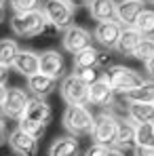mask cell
<instances>
[{
  "label": "cell",
  "instance_id": "9c48e42d",
  "mask_svg": "<svg viewBox=\"0 0 154 156\" xmlns=\"http://www.w3.org/2000/svg\"><path fill=\"white\" fill-rule=\"evenodd\" d=\"M61 47H63V51L72 53V55L80 53L87 47H93L91 44V32L84 30V27H80V26H70L68 30H63Z\"/></svg>",
  "mask_w": 154,
  "mask_h": 156
},
{
  "label": "cell",
  "instance_id": "7402d4cb",
  "mask_svg": "<svg viewBox=\"0 0 154 156\" xmlns=\"http://www.w3.org/2000/svg\"><path fill=\"white\" fill-rule=\"evenodd\" d=\"M127 116L135 125L141 122H154V104H129Z\"/></svg>",
  "mask_w": 154,
  "mask_h": 156
},
{
  "label": "cell",
  "instance_id": "8d00e7d4",
  "mask_svg": "<svg viewBox=\"0 0 154 156\" xmlns=\"http://www.w3.org/2000/svg\"><path fill=\"white\" fill-rule=\"evenodd\" d=\"M74 9H78V6H82V4H89V0H68Z\"/></svg>",
  "mask_w": 154,
  "mask_h": 156
},
{
  "label": "cell",
  "instance_id": "e575fe53",
  "mask_svg": "<svg viewBox=\"0 0 154 156\" xmlns=\"http://www.w3.org/2000/svg\"><path fill=\"white\" fill-rule=\"evenodd\" d=\"M6 80H9V66L0 63V84H6Z\"/></svg>",
  "mask_w": 154,
  "mask_h": 156
},
{
  "label": "cell",
  "instance_id": "f1b7e54d",
  "mask_svg": "<svg viewBox=\"0 0 154 156\" xmlns=\"http://www.w3.org/2000/svg\"><path fill=\"white\" fill-rule=\"evenodd\" d=\"M19 125V129H23L26 133H30L32 137H36V139H40L42 135H45V131H47V127L45 125H38V122H32V120H27V118H19L17 120Z\"/></svg>",
  "mask_w": 154,
  "mask_h": 156
},
{
  "label": "cell",
  "instance_id": "f35d334b",
  "mask_svg": "<svg viewBox=\"0 0 154 156\" xmlns=\"http://www.w3.org/2000/svg\"><path fill=\"white\" fill-rule=\"evenodd\" d=\"M4 17H6V13H4V6H0V23L4 21Z\"/></svg>",
  "mask_w": 154,
  "mask_h": 156
},
{
  "label": "cell",
  "instance_id": "4fadbf2b",
  "mask_svg": "<svg viewBox=\"0 0 154 156\" xmlns=\"http://www.w3.org/2000/svg\"><path fill=\"white\" fill-rule=\"evenodd\" d=\"M40 72L49 74L53 78H61L66 72V59L57 49H49V51L40 53Z\"/></svg>",
  "mask_w": 154,
  "mask_h": 156
},
{
  "label": "cell",
  "instance_id": "d4e9b609",
  "mask_svg": "<svg viewBox=\"0 0 154 156\" xmlns=\"http://www.w3.org/2000/svg\"><path fill=\"white\" fill-rule=\"evenodd\" d=\"M133 27H135L141 36L154 38V9H146V11L137 17V21H135Z\"/></svg>",
  "mask_w": 154,
  "mask_h": 156
},
{
  "label": "cell",
  "instance_id": "e0dca14e",
  "mask_svg": "<svg viewBox=\"0 0 154 156\" xmlns=\"http://www.w3.org/2000/svg\"><path fill=\"white\" fill-rule=\"evenodd\" d=\"M89 15L99 23V21H116V0H89Z\"/></svg>",
  "mask_w": 154,
  "mask_h": 156
},
{
  "label": "cell",
  "instance_id": "60d3db41",
  "mask_svg": "<svg viewBox=\"0 0 154 156\" xmlns=\"http://www.w3.org/2000/svg\"><path fill=\"white\" fill-rule=\"evenodd\" d=\"M150 2H152V4H154V0H150Z\"/></svg>",
  "mask_w": 154,
  "mask_h": 156
},
{
  "label": "cell",
  "instance_id": "d6a6232c",
  "mask_svg": "<svg viewBox=\"0 0 154 156\" xmlns=\"http://www.w3.org/2000/svg\"><path fill=\"white\" fill-rule=\"evenodd\" d=\"M133 156H154V148H135Z\"/></svg>",
  "mask_w": 154,
  "mask_h": 156
},
{
  "label": "cell",
  "instance_id": "74e56055",
  "mask_svg": "<svg viewBox=\"0 0 154 156\" xmlns=\"http://www.w3.org/2000/svg\"><path fill=\"white\" fill-rule=\"evenodd\" d=\"M4 97H6V87L0 84V105H2V101H4Z\"/></svg>",
  "mask_w": 154,
  "mask_h": 156
},
{
  "label": "cell",
  "instance_id": "277c9868",
  "mask_svg": "<svg viewBox=\"0 0 154 156\" xmlns=\"http://www.w3.org/2000/svg\"><path fill=\"white\" fill-rule=\"evenodd\" d=\"M42 13H45V17L53 30H68L70 26H74L76 9L68 0H45Z\"/></svg>",
  "mask_w": 154,
  "mask_h": 156
},
{
  "label": "cell",
  "instance_id": "ba28073f",
  "mask_svg": "<svg viewBox=\"0 0 154 156\" xmlns=\"http://www.w3.org/2000/svg\"><path fill=\"white\" fill-rule=\"evenodd\" d=\"M120 34H123V26L118 21H99L95 30H93V38L95 42L103 47L106 51H112L118 47V40H120Z\"/></svg>",
  "mask_w": 154,
  "mask_h": 156
},
{
  "label": "cell",
  "instance_id": "5bb4252c",
  "mask_svg": "<svg viewBox=\"0 0 154 156\" xmlns=\"http://www.w3.org/2000/svg\"><path fill=\"white\" fill-rule=\"evenodd\" d=\"M55 89H57V78L49 76V74L38 72V74H34V76L27 78V91H30L32 97H40V99H45V97L51 95Z\"/></svg>",
  "mask_w": 154,
  "mask_h": 156
},
{
  "label": "cell",
  "instance_id": "484cf974",
  "mask_svg": "<svg viewBox=\"0 0 154 156\" xmlns=\"http://www.w3.org/2000/svg\"><path fill=\"white\" fill-rule=\"evenodd\" d=\"M135 148H154V122H141V125H137Z\"/></svg>",
  "mask_w": 154,
  "mask_h": 156
},
{
  "label": "cell",
  "instance_id": "83f0119b",
  "mask_svg": "<svg viewBox=\"0 0 154 156\" xmlns=\"http://www.w3.org/2000/svg\"><path fill=\"white\" fill-rule=\"evenodd\" d=\"M9 4L15 13H32L42 9V0H9Z\"/></svg>",
  "mask_w": 154,
  "mask_h": 156
},
{
  "label": "cell",
  "instance_id": "8fae6325",
  "mask_svg": "<svg viewBox=\"0 0 154 156\" xmlns=\"http://www.w3.org/2000/svg\"><path fill=\"white\" fill-rule=\"evenodd\" d=\"M114 97H116V91L112 89V84L106 80V76H102L99 80H95L91 87H89V104L97 105V108H112L114 105Z\"/></svg>",
  "mask_w": 154,
  "mask_h": 156
},
{
  "label": "cell",
  "instance_id": "8992f818",
  "mask_svg": "<svg viewBox=\"0 0 154 156\" xmlns=\"http://www.w3.org/2000/svg\"><path fill=\"white\" fill-rule=\"evenodd\" d=\"M59 93H61L63 101L68 105H87L89 104V84L82 82L74 72L61 78Z\"/></svg>",
  "mask_w": 154,
  "mask_h": 156
},
{
  "label": "cell",
  "instance_id": "d6986e66",
  "mask_svg": "<svg viewBox=\"0 0 154 156\" xmlns=\"http://www.w3.org/2000/svg\"><path fill=\"white\" fill-rule=\"evenodd\" d=\"M123 97L127 104H154V80H144L139 87L127 91Z\"/></svg>",
  "mask_w": 154,
  "mask_h": 156
},
{
  "label": "cell",
  "instance_id": "30bf717a",
  "mask_svg": "<svg viewBox=\"0 0 154 156\" xmlns=\"http://www.w3.org/2000/svg\"><path fill=\"white\" fill-rule=\"evenodd\" d=\"M9 148L17 156H36V152H38V139L17 127V129H13L9 133Z\"/></svg>",
  "mask_w": 154,
  "mask_h": 156
},
{
  "label": "cell",
  "instance_id": "d590c367",
  "mask_svg": "<svg viewBox=\"0 0 154 156\" xmlns=\"http://www.w3.org/2000/svg\"><path fill=\"white\" fill-rule=\"evenodd\" d=\"M108 156H125V150H120V148H110V150H108Z\"/></svg>",
  "mask_w": 154,
  "mask_h": 156
},
{
  "label": "cell",
  "instance_id": "1f68e13d",
  "mask_svg": "<svg viewBox=\"0 0 154 156\" xmlns=\"http://www.w3.org/2000/svg\"><path fill=\"white\" fill-rule=\"evenodd\" d=\"M9 144V129H6V122L0 118V146Z\"/></svg>",
  "mask_w": 154,
  "mask_h": 156
},
{
  "label": "cell",
  "instance_id": "cb8c5ba5",
  "mask_svg": "<svg viewBox=\"0 0 154 156\" xmlns=\"http://www.w3.org/2000/svg\"><path fill=\"white\" fill-rule=\"evenodd\" d=\"M19 44L13 40V38H0V63L2 66H13L17 55H19Z\"/></svg>",
  "mask_w": 154,
  "mask_h": 156
},
{
  "label": "cell",
  "instance_id": "ac0fdd59",
  "mask_svg": "<svg viewBox=\"0 0 154 156\" xmlns=\"http://www.w3.org/2000/svg\"><path fill=\"white\" fill-rule=\"evenodd\" d=\"M13 68L26 78L34 76V74L40 72V55L34 53V51H19L15 63H13Z\"/></svg>",
  "mask_w": 154,
  "mask_h": 156
},
{
  "label": "cell",
  "instance_id": "7a4b0ae2",
  "mask_svg": "<svg viewBox=\"0 0 154 156\" xmlns=\"http://www.w3.org/2000/svg\"><path fill=\"white\" fill-rule=\"evenodd\" d=\"M9 23H11L13 34L19 36V38L40 36V34H45L47 27H49V21H47L42 9H40V11H32V13H15Z\"/></svg>",
  "mask_w": 154,
  "mask_h": 156
},
{
  "label": "cell",
  "instance_id": "3957f363",
  "mask_svg": "<svg viewBox=\"0 0 154 156\" xmlns=\"http://www.w3.org/2000/svg\"><path fill=\"white\" fill-rule=\"evenodd\" d=\"M118 125L120 120L112 114V112H102L99 116H95V129L91 133L93 144L103 146V148H116L118 141Z\"/></svg>",
  "mask_w": 154,
  "mask_h": 156
},
{
  "label": "cell",
  "instance_id": "603a6c76",
  "mask_svg": "<svg viewBox=\"0 0 154 156\" xmlns=\"http://www.w3.org/2000/svg\"><path fill=\"white\" fill-rule=\"evenodd\" d=\"M99 57H102V51H97L95 47H87L80 53L74 55L72 63H74V70H80V68H99Z\"/></svg>",
  "mask_w": 154,
  "mask_h": 156
},
{
  "label": "cell",
  "instance_id": "5b68a950",
  "mask_svg": "<svg viewBox=\"0 0 154 156\" xmlns=\"http://www.w3.org/2000/svg\"><path fill=\"white\" fill-rule=\"evenodd\" d=\"M106 80L112 84V89L120 95H125L127 91L139 87L146 78H141L139 72H135L133 68H127V66H120V63H114L108 68V72H103Z\"/></svg>",
  "mask_w": 154,
  "mask_h": 156
},
{
  "label": "cell",
  "instance_id": "4dcf8cb0",
  "mask_svg": "<svg viewBox=\"0 0 154 156\" xmlns=\"http://www.w3.org/2000/svg\"><path fill=\"white\" fill-rule=\"evenodd\" d=\"M82 156H108V148L93 144V146H89V148L84 150V154H82Z\"/></svg>",
  "mask_w": 154,
  "mask_h": 156
},
{
  "label": "cell",
  "instance_id": "f546056e",
  "mask_svg": "<svg viewBox=\"0 0 154 156\" xmlns=\"http://www.w3.org/2000/svg\"><path fill=\"white\" fill-rule=\"evenodd\" d=\"M74 74H76L82 82H87L89 87L95 82V80H99L103 76L102 72H99V68H80V70H74Z\"/></svg>",
  "mask_w": 154,
  "mask_h": 156
},
{
  "label": "cell",
  "instance_id": "2e32d148",
  "mask_svg": "<svg viewBox=\"0 0 154 156\" xmlns=\"http://www.w3.org/2000/svg\"><path fill=\"white\" fill-rule=\"evenodd\" d=\"M47 156H80V141L74 135H63L55 137L53 144L49 146Z\"/></svg>",
  "mask_w": 154,
  "mask_h": 156
},
{
  "label": "cell",
  "instance_id": "7c38bea8",
  "mask_svg": "<svg viewBox=\"0 0 154 156\" xmlns=\"http://www.w3.org/2000/svg\"><path fill=\"white\" fill-rule=\"evenodd\" d=\"M144 11H146L144 0H123L118 2V9H116V21L123 27H133Z\"/></svg>",
  "mask_w": 154,
  "mask_h": 156
},
{
  "label": "cell",
  "instance_id": "52a82bcc",
  "mask_svg": "<svg viewBox=\"0 0 154 156\" xmlns=\"http://www.w3.org/2000/svg\"><path fill=\"white\" fill-rule=\"evenodd\" d=\"M30 99H32V95H30L27 89H21V87L6 89V97H4V101L0 105V110H2V114H4L6 118L19 120V118L26 114V108H27V104H30Z\"/></svg>",
  "mask_w": 154,
  "mask_h": 156
},
{
  "label": "cell",
  "instance_id": "ab89813d",
  "mask_svg": "<svg viewBox=\"0 0 154 156\" xmlns=\"http://www.w3.org/2000/svg\"><path fill=\"white\" fill-rule=\"evenodd\" d=\"M6 2H9V0H0V6H4V4H6Z\"/></svg>",
  "mask_w": 154,
  "mask_h": 156
},
{
  "label": "cell",
  "instance_id": "44dd1931",
  "mask_svg": "<svg viewBox=\"0 0 154 156\" xmlns=\"http://www.w3.org/2000/svg\"><path fill=\"white\" fill-rule=\"evenodd\" d=\"M135 137H137V125L133 120H120L118 125V141H116V148L120 150H135Z\"/></svg>",
  "mask_w": 154,
  "mask_h": 156
},
{
  "label": "cell",
  "instance_id": "6da1fadb",
  "mask_svg": "<svg viewBox=\"0 0 154 156\" xmlns=\"http://www.w3.org/2000/svg\"><path fill=\"white\" fill-rule=\"evenodd\" d=\"M61 125L74 137H87L95 129V116L87 105H66L61 114Z\"/></svg>",
  "mask_w": 154,
  "mask_h": 156
},
{
  "label": "cell",
  "instance_id": "836d02e7",
  "mask_svg": "<svg viewBox=\"0 0 154 156\" xmlns=\"http://www.w3.org/2000/svg\"><path fill=\"white\" fill-rule=\"evenodd\" d=\"M144 68H146V74L154 80V55L148 59V61H146V63H144Z\"/></svg>",
  "mask_w": 154,
  "mask_h": 156
},
{
  "label": "cell",
  "instance_id": "4316f807",
  "mask_svg": "<svg viewBox=\"0 0 154 156\" xmlns=\"http://www.w3.org/2000/svg\"><path fill=\"white\" fill-rule=\"evenodd\" d=\"M152 55H154V38H146V36H144V38L139 40V44H137V49H135V55H133V57L146 63Z\"/></svg>",
  "mask_w": 154,
  "mask_h": 156
},
{
  "label": "cell",
  "instance_id": "9a60e30c",
  "mask_svg": "<svg viewBox=\"0 0 154 156\" xmlns=\"http://www.w3.org/2000/svg\"><path fill=\"white\" fill-rule=\"evenodd\" d=\"M21 118H27V120H32V122H38V125H45V127H47V125L51 122V118H53V110L45 99L32 97L30 104H27V108H26V114H23Z\"/></svg>",
  "mask_w": 154,
  "mask_h": 156
},
{
  "label": "cell",
  "instance_id": "ffe728a7",
  "mask_svg": "<svg viewBox=\"0 0 154 156\" xmlns=\"http://www.w3.org/2000/svg\"><path fill=\"white\" fill-rule=\"evenodd\" d=\"M141 38H144V36H141L135 27H123V34H120V40H118L116 51L120 53V55H125V57H133Z\"/></svg>",
  "mask_w": 154,
  "mask_h": 156
}]
</instances>
